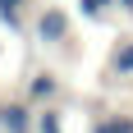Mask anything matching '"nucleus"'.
I'll use <instances>...</instances> for the list:
<instances>
[{"label": "nucleus", "mask_w": 133, "mask_h": 133, "mask_svg": "<svg viewBox=\"0 0 133 133\" xmlns=\"http://www.w3.org/2000/svg\"><path fill=\"white\" fill-rule=\"evenodd\" d=\"M37 37L46 41V46H60V41L69 37V18H64V9H41V18H37Z\"/></svg>", "instance_id": "nucleus-1"}, {"label": "nucleus", "mask_w": 133, "mask_h": 133, "mask_svg": "<svg viewBox=\"0 0 133 133\" xmlns=\"http://www.w3.org/2000/svg\"><path fill=\"white\" fill-rule=\"evenodd\" d=\"M32 110L23 106V101H5V106H0V129L5 133H32Z\"/></svg>", "instance_id": "nucleus-2"}, {"label": "nucleus", "mask_w": 133, "mask_h": 133, "mask_svg": "<svg viewBox=\"0 0 133 133\" xmlns=\"http://www.w3.org/2000/svg\"><path fill=\"white\" fill-rule=\"evenodd\" d=\"M110 74L115 78H133V37H119V46L110 55Z\"/></svg>", "instance_id": "nucleus-3"}, {"label": "nucleus", "mask_w": 133, "mask_h": 133, "mask_svg": "<svg viewBox=\"0 0 133 133\" xmlns=\"http://www.w3.org/2000/svg\"><path fill=\"white\" fill-rule=\"evenodd\" d=\"M55 92H60V83H55V74H37V78L28 83V101H51Z\"/></svg>", "instance_id": "nucleus-4"}, {"label": "nucleus", "mask_w": 133, "mask_h": 133, "mask_svg": "<svg viewBox=\"0 0 133 133\" xmlns=\"http://www.w3.org/2000/svg\"><path fill=\"white\" fill-rule=\"evenodd\" d=\"M83 5V14H87V18H101V14H106V5H115V0H78Z\"/></svg>", "instance_id": "nucleus-5"}, {"label": "nucleus", "mask_w": 133, "mask_h": 133, "mask_svg": "<svg viewBox=\"0 0 133 133\" xmlns=\"http://www.w3.org/2000/svg\"><path fill=\"white\" fill-rule=\"evenodd\" d=\"M92 133H119V124H115V115H101V119H96V129Z\"/></svg>", "instance_id": "nucleus-6"}, {"label": "nucleus", "mask_w": 133, "mask_h": 133, "mask_svg": "<svg viewBox=\"0 0 133 133\" xmlns=\"http://www.w3.org/2000/svg\"><path fill=\"white\" fill-rule=\"evenodd\" d=\"M115 5H119V9H124V14H133V0H115Z\"/></svg>", "instance_id": "nucleus-7"}]
</instances>
